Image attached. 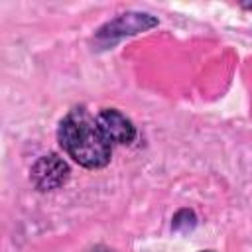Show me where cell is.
<instances>
[{
  "mask_svg": "<svg viewBox=\"0 0 252 252\" xmlns=\"http://www.w3.org/2000/svg\"><path fill=\"white\" fill-rule=\"evenodd\" d=\"M201 252H215V250H201Z\"/></svg>",
  "mask_w": 252,
  "mask_h": 252,
  "instance_id": "8",
  "label": "cell"
},
{
  "mask_svg": "<svg viewBox=\"0 0 252 252\" xmlns=\"http://www.w3.org/2000/svg\"><path fill=\"white\" fill-rule=\"evenodd\" d=\"M69 173L71 169L63 158H59L57 154H47L37 158L30 167V181L41 193L55 191L69 181Z\"/></svg>",
  "mask_w": 252,
  "mask_h": 252,
  "instance_id": "3",
  "label": "cell"
},
{
  "mask_svg": "<svg viewBox=\"0 0 252 252\" xmlns=\"http://www.w3.org/2000/svg\"><path fill=\"white\" fill-rule=\"evenodd\" d=\"M102 132L112 144H132L138 136L134 122L118 108H102L96 116Z\"/></svg>",
  "mask_w": 252,
  "mask_h": 252,
  "instance_id": "4",
  "label": "cell"
},
{
  "mask_svg": "<svg viewBox=\"0 0 252 252\" xmlns=\"http://www.w3.org/2000/svg\"><path fill=\"white\" fill-rule=\"evenodd\" d=\"M159 20L146 12H124L116 16L114 20H108L104 26H100L94 33V43L98 49L112 47L116 41H120L126 35H136L140 32H148L156 28Z\"/></svg>",
  "mask_w": 252,
  "mask_h": 252,
  "instance_id": "2",
  "label": "cell"
},
{
  "mask_svg": "<svg viewBox=\"0 0 252 252\" xmlns=\"http://www.w3.org/2000/svg\"><path fill=\"white\" fill-rule=\"evenodd\" d=\"M57 140L63 152L87 169H100L112 158V142L102 132L98 120L83 106L69 110L61 118Z\"/></svg>",
  "mask_w": 252,
  "mask_h": 252,
  "instance_id": "1",
  "label": "cell"
},
{
  "mask_svg": "<svg viewBox=\"0 0 252 252\" xmlns=\"http://www.w3.org/2000/svg\"><path fill=\"white\" fill-rule=\"evenodd\" d=\"M197 224V215L191 211V209H179L173 219H171V228L177 230V232H183V230H189Z\"/></svg>",
  "mask_w": 252,
  "mask_h": 252,
  "instance_id": "5",
  "label": "cell"
},
{
  "mask_svg": "<svg viewBox=\"0 0 252 252\" xmlns=\"http://www.w3.org/2000/svg\"><path fill=\"white\" fill-rule=\"evenodd\" d=\"M242 8H246V10H252V2H242Z\"/></svg>",
  "mask_w": 252,
  "mask_h": 252,
  "instance_id": "7",
  "label": "cell"
},
{
  "mask_svg": "<svg viewBox=\"0 0 252 252\" xmlns=\"http://www.w3.org/2000/svg\"><path fill=\"white\" fill-rule=\"evenodd\" d=\"M85 252H114V250H110V248H108V246H104V244H94V246L87 248Z\"/></svg>",
  "mask_w": 252,
  "mask_h": 252,
  "instance_id": "6",
  "label": "cell"
}]
</instances>
